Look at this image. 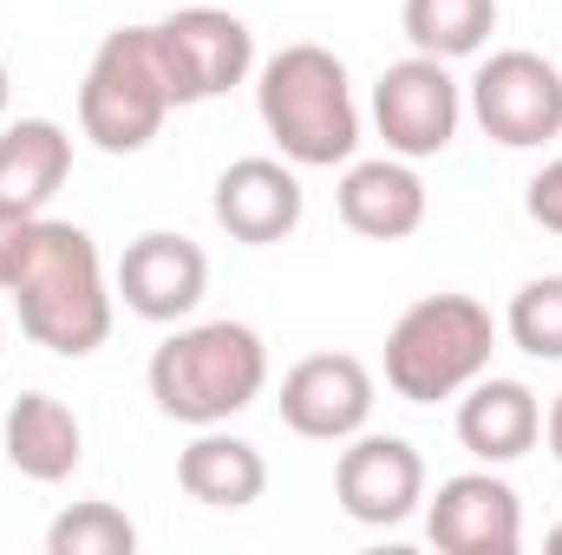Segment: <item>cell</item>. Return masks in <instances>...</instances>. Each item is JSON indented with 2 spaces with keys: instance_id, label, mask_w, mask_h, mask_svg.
<instances>
[{
  "instance_id": "obj_25",
  "label": "cell",
  "mask_w": 562,
  "mask_h": 555,
  "mask_svg": "<svg viewBox=\"0 0 562 555\" xmlns=\"http://www.w3.org/2000/svg\"><path fill=\"white\" fill-rule=\"evenodd\" d=\"M550 543H557V550H562V530H557V536H550Z\"/></svg>"
},
{
  "instance_id": "obj_6",
  "label": "cell",
  "mask_w": 562,
  "mask_h": 555,
  "mask_svg": "<svg viewBox=\"0 0 562 555\" xmlns=\"http://www.w3.org/2000/svg\"><path fill=\"white\" fill-rule=\"evenodd\" d=\"M150 39H157L170 105H210L236 92L256 66V33L229 7H177L170 20L150 26Z\"/></svg>"
},
{
  "instance_id": "obj_19",
  "label": "cell",
  "mask_w": 562,
  "mask_h": 555,
  "mask_svg": "<svg viewBox=\"0 0 562 555\" xmlns=\"http://www.w3.org/2000/svg\"><path fill=\"white\" fill-rule=\"evenodd\" d=\"M400 26L425 59H471L497 33V0H406Z\"/></svg>"
},
{
  "instance_id": "obj_4",
  "label": "cell",
  "mask_w": 562,
  "mask_h": 555,
  "mask_svg": "<svg viewBox=\"0 0 562 555\" xmlns=\"http://www.w3.org/2000/svg\"><path fill=\"white\" fill-rule=\"evenodd\" d=\"M491 353H497V320L484 301L425 294L386 333V386L406 406H438V399H458L471 380H484Z\"/></svg>"
},
{
  "instance_id": "obj_26",
  "label": "cell",
  "mask_w": 562,
  "mask_h": 555,
  "mask_svg": "<svg viewBox=\"0 0 562 555\" xmlns=\"http://www.w3.org/2000/svg\"><path fill=\"white\" fill-rule=\"evenodd\" d=\"M0 340H7V333H0Z\"/></svg>"
},
{
  "instance_id": "obj_2",
  "label": "cell",
  "mask_w": 562,
  "mask_h": 555,
  "mask_svg": "<svg viewBox=\"0 0 562 555\" xmlns=\"http://www.w3.org/2000/svg\"><path fill=\"white\" fill-rule=\"evenodd\" d=\"M269 386V347L256 327L243 320H203V327H177L157 353H150V399L157 412L177 424H229L249 412Z\"/></svg>"
},
{
  "instance_id": "obj_17",
  "label": "cell",
  "mask_w": 562,
  "mask_h": 555,
  "mask_svg": "<svg viewBox=\"0 0 562 555\" xmlns=\"http://www.w3.org/2000/svg\"><path fill=\"white\" fill-rule=\"evenodd\" d=\"M66 177H72V138L53 118L0 125V209L7 216H46Z\"/></svg>"
},
{
  "instance_id": "obj_24",
  "label": "cell",
  "mask_w": 562,
  "mask_h": 555,
  "mask_svg": "<svg viewBox=\"0 0 562 555\" xmlns=\"http://www.w3.org/2000/svg\"><path fill=\"white\" fill-rule=\"evenodd\" d=\"M7 99H13V86H7V59H0V118H7Z\"/></svg>"
},
{
  "instance_id": "obj_18",
  "label": "cell",
  "mask_w": 562,
  "mask_h": 555,
  "mask_svg": "<svg viewBox=\"0 0 562 555\" xmlns=\"http://www.w3.org/2000/svg\"><path fill=\"white\" fill-rule=\"evenodd\" d=\"M177 484H183V497L203 503V510H249V503H262V490H269V464H262V451H256L249 438L203 424V431L183 444V457H177Z\"/></svg>"
},
{
  "instance_id": "obj_5",
  "label": "cell",
  "mask_w": 562,
  "mask_h": 555,
  "mask_svg": "<svg viewBox=\"0 0 562 555\" xmlns=\"http://www.w3.org/2000/svg\"><path fill=\"white\" fill-rule=\"evenodd\" d=\"M164 118H170V86H164L150 26L105 33L79 86V132L105 157H132L164 132Z\"/></svg>"
},
{
  "instance_id": "obj_7",
  "label": "cell",
  "mask_w": 562,
  "mask_h": 555,
  "mask_svg": "<svg viewBox=\"0 0 562 555\" xmlns=\"http://www.w3.org/2000/svg\"><path fill=\"white\" fill-rule=\"evenodd\" d=\"M471 118L504 150H537V144L562 138V72L524 46L491 53L471 79Z\"/></svg>"
},
{
  "instance_id": "obj_20",
  "label": "cell",
  "mask_w": 562,
  "mask_h": 555,
  "mask_svg": "<svg viewBox=\"0 0 562 555\" xmlns=\"http://www.w3.org/2000/svg\"><path fill=\"white\" fill-rule=\"evenodd\" d=\"M132 550H138V523L119 503H72L46 530V555H132Z\"/></svg>"
},
{
  "instance_id": "obj_22",
  "label": "cell",
  "mask_w": 562,
  "mask_h": 555,
  "mask_svg": "<svg viewBox=\"0 0 562 555\" xmlns=\"http://www.w3.org/2000/svg\"><path fill=\"white\" fill-rule=\"evenodd\" d=\"M524 209H530V223H543L550 236H562V157H557V163H543V170L530 177Z\"/></svg>"
},
{
  "instance_id": "obj_15",
  "label": "cell",
  "mask_w": 562,
  "mask_h": 555,
  "mask_svg": "<svg viewBox=\"0 0 562 555\" xmlns=\"http://www.w3.org/2000/svg\"><path fill=\"white\" fill-rule=\"evenodd\" d=\"M543 438V406L524 380H471L464 399H458V444L477 457V464H510L524 457L530 444Z\"/></svg>"
},
{
  "instance_id": "obj_21",
  "label": "cell",
  "mask_w": 562,
  "mask_h": 555,
  "mask_svg": "<svg viewBox=\"0 0 562 555\" xmlns=\"http://www.w3.org/2000/svg\"><path fill=\"white\" fill-rule=\"evenodd\" d=\"M504 333L530 360H562V275H537L510 294Z\"/></svg>"
},
{
  "instance_id": "obj_16",
  "label": "cell",
  "mask_w": 562,
  "mask_h": 555,
  "mask_svg": "<svg viewBox=\"0 0 562 555\" xmlns=\"http://www.w3.org/2000/svg\"><path fill=\"white\" fill-rule=\"evenodd\" d=\"M0 457L20 477H33V484H66L79 471V457H86V431H79V418H72L66 399L20 393L13 412L0 418Z\"/></svg>"
},
{
  "instance_id": "obj_14",
  "label": "cell",
  "mask_w": 562,
  "mask_h": 555,
  "mask_svg": "<svg viewBox=\"0 0 562 555\" xmlns=\"http://www.w3.org/2000/svg\"><path fill=\"white\" fill-rule=\"evenodd\" d=\"M334 203H340V223H347L353 236H367V242H406V236H419V223H425L419 170H413L406 157H393V150L353 163V170L340 177Z\"/></svg>"
},
{
  "instance_id": "obj_12",
  "label": "cell",
  "mask_w": 562,
  "mask_h": 555,
  "mask_svg": "<svg viewBox=\"0 0 562 555\" xmlns=\"http://www.w3.org/2000/svg\"><path fill=\"white\" fill-rule=\"evenodd\" d=\"M112 287H119V301L138 320L170 327V320L196 314V301L210 294V256L190 236H177V229H144L138 242L119 256V281Z\"/></svg>"
},
{
  "instance_id": "obj_1",
  "label": "cell",
  "mask_w": 562,
  "mask_h": 555,
  "mask_svg": "<svg viewBox=\"0 0 562 555\" xmlns=\"http://www.w3.org/2000/svg\"><path fill=\"white\" fill-rule=\"evenodd\" d=\"M0 294H13L20 333L59 360H86L112 340L105 262L79 223L0 209Z\"/></svg>"
},
{
  "instance_id": "obj_3",
  "label": "cell",
  "mask_w": 562,
  "mask_h": 555,
  "mask_svg": "<svg viewBox=\"0 0 562 555\" xmlns=\"http://www.w3.org/2000/svg\"><path fill=\"white\" fill-rule=\"evenodd\" d=\"M256 105H262V125H269V138L281 144V157L301 163V170H334V163H347L353 144H360L353 79H347L340 53H327V46H314V39L281 46L276 59L262 66Z\"/></svg>"
},
{
  "instance_id": "obj_8",
  "label": "cell",
  "mask_w": 562,
  "mask_h": 555,
  "mask_svg": "<svg viewBox=\"0 0 562 555\" xmlns=\"http://www.w3.org/2000/svg\"><path fill=\"white\" fill-rule=\"evenodd\" d=\"M458 118H464V99H458V79L445 72V59H400L380 72L373 86V125L393 157L419 163V157H438L445 144L458 138Z\"/></svg>"
},
{
  "instance_id": "obj_9",
  "label": "cell",
  "mask_w": 562,
  "mask_h": 555,
  "mask_svg": "<svg viewBox=\"0 0 562 555\" xmlns=\"http://www.w3.org/2000/svg\"><path fill=\"white\" fill-rule=\"evenodd\" d=\"M334 497L353 523L393 530L425 503V457L393 431H353L334 457Z\"/></svg>"
},
{
  "instance_id": "obj_10",
  "label": "cell",
  "mask_w": 562,
  "mask_h": 555,
  "mask_svg": "<svg viewBox=\"0 0 562 555\" xmlns=\"http://www.w3.org/2000/svg\"><path fill=\"white\" fill-rule=\"evenodd\" d=\"M373 418V373L353 353H307L281 380V424L314 444H347Z\"/></svg>"
},
{
  "instance_id": "obj_13",
  "label": "cell",
  "mask_w": 562,
  "mask_h": 555,
  "mask_svg": "<svg viewBox=\"0 0 562 555\" xmlns=\"http://www.w3.org/2000/svg\"><path fill=\"white\" fill-rule=\"evenodd\" d=\"M216 223L229 242L243 249H269V242H288L301 229V177L281 163V157H236L223 177H216V196H210Z\"/></svg>"
},
{
  "instance_id": "obj_23",
  "label": "cell",
  "mask_w": 562,
  "mask_h": 555,
  "mask_svg": "<svg viewBox=\"0 0 562 555\" xmlns=\"http://www.w3.org/2000/svg\"><path fill=\"white\" fill-rule=\"evenodd\" d=\"M543 431H550V451L562 457V393H557V406H550V418H543Z\"/></svg>"
},
{
  "instance_id": "obj_11",
  "label": "cell",
  "mask_w": 562,
  "mask_h": 555,
  "mask_svg": "<svg viewBox=\"0 0 562 555\" xmlns=\"http://www.w3.org/2000/svg\"><path fill=\"white\" fill-rule=\"evenodd\" d=\"M425 536L445 555H517L524 550V503L504 477L464 471V477H445L438 497L425 503Z\"/></svg>"
}]
</instances>
